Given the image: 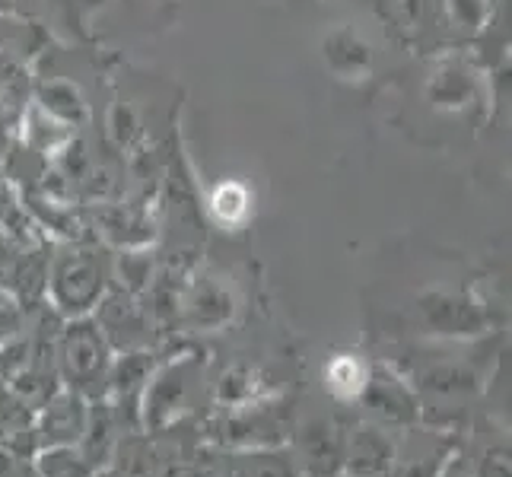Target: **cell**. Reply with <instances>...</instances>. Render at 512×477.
<instances>
[{"label":"cell","mask_w":512,"mask_h":477,"mask_svg":"<svg viewBox=\"0 0 512 477\" xmlns=\"http://www.w3.org/2000/svg\"><path fill=\"white\" fill-rule=\"evenodd\" d=\"M105 477H121V474H118V471H112V474H105Z\"/></svg>","instance_id":"9a60e30c"},{"label":"cell","mask_w":512,"mask_h":477,"mask_svg":"<svg viewBox=\"0 0 512 477\" xmlns=\"http://www.w3.org/2000/svg\"><path fill=\"white\" fill-rule=\"evenodd\" d=\"M452 458V439L443 433L411 430L395 446L388 477H439Z\"/></svg>","instance_id":"277c9868"},{"label":"cell","mask_w":512,"mask_h":477,"mask_svg":"<svg viewBox=\"0 0 512 477\" xmlns=\"http://www.w3.org/2000/svg\"><path fill=\"white\" fill-rule=\"evenodd\" d=\"M439 477H471V474H468V468H465L462 462H455V458H449V465L443 468V474H439Z\"/></svg>","instance_id":"5bb4252c"},{"label":"cell","mask_w":512,"mask_h":477,"mask_svg":"<svg viewBox=\"0 0 512 477\" xmlns=\"http://www.w3.org/2000/svg\"><path fill=\"white\" fill-rule=\"evenodd\" d=\"M118 417L112 411V404H96V408L86 411V427H83V436H80V455L90 462L93 468H99L102 462H109L112 452H115V443H118Z\"/></svg>","instance_id":"ba28073f"},{"label":"cell","mask_w":512,"mask_h":477,"mask_svg":"<svg viewBox=\"0 0 512 477\" xmlns=\"http://www.w3.org/2000/svg\"><path fill=\"white\" fill-rule=\"evenodd\" d=\"M395 436L388 427L379 423H363L353 433H347V449H344V474L347 477H388L395 458Z\"/></svg>","instance_id":"5b68a950"},{"label":"cell","mask_w":512,"mask_h":477,"mask_svg":"<svg viewBox=\"0 0 512 477\" xmlns=\"http://www.w3.org/2000/svg\"><path fill=\"white\" fill-rule=\"evenodd\" d=\"M366 369L360 360L353 357H338L331 360L325 369V385L331 388V395H338L341 401H353L363 395V385H366Z\"/></svg>","instance_id":"30bf717a"},{"label":"cell","mask_w":512,"mask_h":477,"mask_svg":"<svg viewBox=\"0 0 512 477\" xmlns=\"http://www.w3.org/2000/svg\"><path fill=\"white\" fill-rule=\"evenodd\" d=\"M105 369L102 360V344L90 334V328H80L70 334L64 344V376L70 385L83 388V392H96V382Z\"/></svg>","instance_id":"8992f818"},{"label":"cell","mask_w":512,"mask_h":477,"mask_svg":"<svg viewBox=\"0 0 512 477\" xmlns=\"http://www.w3.org/2000/svg\"><path fill=\"white\" fill-rule=\"evenodd\" d=\"M363 404H366V414L373 417V423H379V427H414V423L420 420V404L417 398L404 388L401 379L388 376V373H373L366 376V385H363Z\"/></svg>","instance_id":"7a4b0ae2"},{"label":"cell","mask_w":512,"mask_h":477,"mask_svg":"<svg viewBox=\"0 0 512 477\" xmlns=\"http://www.w3.org/2000/svg\"><path fill=\"white\" fill-rule=\"evenodd\" d=\"M474 477H509V449L506 446H493L484 452V458L478 462V471Z\"/></svg>","instance_id":"4fadbf2b"},{"label":"cell","mask_w":512,"mask_h":477,"mask_svg":"<svg viewBox=\"0 0 512 477\" xmlns=\"http://www.w3.org/2000/svg\"><path fill=\"white\" fill-rule=\"evenodd\" d=\"M245 462H249V477H299L293 458L277 449H252L245 452Z\"/></svg>","instance_id":"7c38bea8"},{"label":"cell","mask_w":512,"mask_h":477,"mask_svg":"<svg viewBox=\"0 0 512 477\" xmlns=\"http://www.w3.org/2000/svg\"><path fill=\"white\" fill-rule=\"evenodd\" d=\"M347 430L331 417L309 420L296 436V468L299 477H341L344 474Z\"/></svg>","instance_id":"6da1fadb"},{"label":"cell","mask_w":512,"mask_h":477,"mask_svg":"<svg viewBox=\"0 0 512 477\" xmlns=\"http://www.w3.org/2000/svg\"><path fill=\"white\" fill-rule=\"evenodd\" d=\"M112 455L118 458L115 471L121 477H156L163 468V458L147 436H134V433L125 436L121 443H115Z\"/></svg>","instance_id":"9c48e42d"},{"label":"cell","mask_w":512,"mask_h":477,"mask_svg":"<svg viewBox=\"0 0 512 477\" xmlns=\"http://www.w3.org/2000/svg\"><path fill=\"white\" fill-rule=\"evenodd\" d=\"M0 449L13 455H29L39 449L35 443V411L13 392H0Z\"/></svg>","instance_id":"52a82bcc"},{"label":"cell","mask_w":512,"mask_h":477,"mask_svg":"<svg viewBox=\"0 0 512 477\" xmlns=\"http://www.w3.org/2000/svg\"><path fill=\"white\" fill-rule=\"evenodd\" d=\"M93 465L80 455L77 446L64 449H42L39 477H93Z\"/></svg>","instance_id":"8fae6325"},{"label":"cell","mask_w":512,"mask_h":477,"mask_svg":"<svg viewBox=\"0 0 512 477\" xmlns=\"http://www.w3.org/2000/svg\"><path fill=\"white\" fill-rule=\"evenodd\" d=\"M86 411L90 408H83V398L74 392L51 395L35 414V443H39V449L77 446L86 427Z\"/></svg>","instance_id":"3957f363"}]
</instances>
